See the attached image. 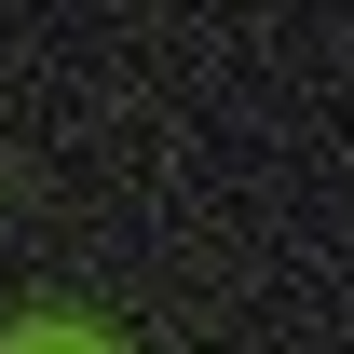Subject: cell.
<instances>
[{
    "label": "cell",
    "instance_id": "1",
    "mask_svg": "<svg viewBox=\"0 0 354 354\" xmlns=\"http://www.w3.org/2000/svg\"><path fill=\"white\" fill-rule=\"evenodd\" d=\"M14 354H95V341H68V327H28V341H14Z\"/></svg>",
    "mask_w": 354,
    "mask_h": 354
}]
</instances>
